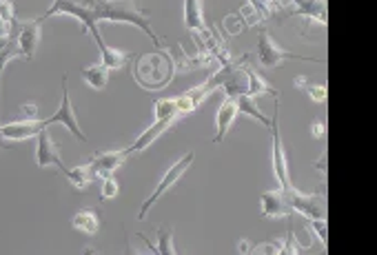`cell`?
Masks as SVG:
<instances>
[{"mask_svg": "<svg viewBox=\"0 0 377 255\" xmlns=\"http://www.w3.org/2000/svg\"><path fill=\"white\" fill-rule=\"evenodd\" d=\"M174 71H176L174 58L169 54H162V52L140 56L133 65L136 83L149 91H158V89L167 87L171 83V78H174Z\"/></svg>", "mask_w": 377, "mask_h": 255, "instance_id": "cell-1", "label": "cell"}, {"mask_svg": "<svg viewBox=\"0 0 377 255\" xmlns=\"http://www.w3.org/2000/svg\"><path fill=\"white\" fill-rule=\"evenodd\" d=\"M93 13H96L98 23H129L133 27H140L145 34L153 40L155 47H162V40L155 36V31L151 29L147 13L140 11L133 3L129 0H100V3L93 7Z\"/></svg>", "mask_w": 377, "mask_h": 255, "instance_id": "cell-2", "label": "cell"}, {"mask_svg": "<svg viewBox=\"0 0 377 255\" xmlns=\"http://www.w3.org/2000/svg\"><path fill=\"white\" fill-rule=\"evenodd\" d=\"M191 162H193V151H188V153L182 158V160H178L174 167H171V169L164 173V178L160 180V184L153 189V194L145 200V204H143V206H140V211H138V220H145V218H147V213H149L151 206H153L155 202H158V198H160V196H164L167 191H169L171 186H174V184L182 178L184 171H186L188 167H191Z\"/></svg>", "mask_w": 377, "mask_h": 255, "instance_id": "cell-3", "label": "cell"}, {"mask_svg": "<svg viewBox=\"0 0 377 255\" xmlns=\"http://www.w3.org/2000/svg\"><path fill=\"white\" fill-rule=\"evenodd\" d=\"M52 124H62L65 129H69L78 140L87 142V136L80 131V124H78V118L73 114V105H71V95H69V87H67V76H62V100L58 111L44 120V126H52Z\"/></svg>", "mask_w": 377, "mask_h": 255, "instance_id": "cell-4", "label": "cell"}, {"mask_svg": "<svg viewBox=\"0 0 377 255\" xmlns=\"http://www.w3.org/2000/svg\"><path fill=\"white\" fill-rule=\"evenodd\" d=\"M285 194H287V200H289L293 211L302 213L309 220H324L326 218V200L322 196H304L300 191H295L293 186L289 191H285Z\"/></svg>", "mask_w": 377, "mask_h": 255, "instance_id": "cell-5", "label": "cell"}, {"mask_svg": "<svg viewBox=\"0 0 377 255\" xmlns=\"http://www.w3.org/2000/svg\"><path fill=\"white\" fill-rule=\"evenodd\" d=\"M289 58H295V60H311V58H304V56H297V54H291V52H285L280 49L275 45V40L266 34V31H260V40H258V60L262 67H277L282 60H289ZM318 62V60H316Z\"/></svg>", "mask_w": 377, "mask_h": 255, "instance_id": "cell-6", "label": "cell"}, {"mask_svg": "<svg viewBox=\"0 0 377 255\" xmlns=\"http://www.w3.org/2000/svg\"><path fill=\"white\" fill-rule=\"evenodd\" d=\"M36 162H38L40 169H44V167H56L62 175H67V171H69L67 165H62L60 155H58V149H56L54 140H52V136H49V131H47V129H42V131L38 134V142H36Z\"/></svg>", "mask_w": 377, "mask_h": 255, "instance_id": "cell-7", "label": "cell"}, {"mask_svg": "<svg viewBox=\"0 0 377 255\" xmlns=\"http://www.w3.org/2000/svg\"><path fill=\"white\" fill-rule=\"evenodd\" d=\"M271 131H273V171L277 175V182H280L282 191H289L291 189V182H289V160H287V151H285V145H282V138H280L277 114L273 116Z\"/></svg>", "mask_w": 377, "mask_h": 255, "instance_id": "cell-8", "label": "cell"}, {"mask_svg": "<svg viewBox=\"0 0 377 255\" xmlns=\"http://www.w3.org/2000/svg\"><path fill=\"white\" fill-rule=\"evenodd\" d=\"M47 129L44 120H18V122H7L0 124V136L9 142H18V140H29V138H38V134Z\"/></svg>", "mask_w": 377, "mask_h": 255, "instance_id": "cell-9", "label": "cell"}, {"mask_svg": "<svg viewBox=\"0 0 377 255\" xmlns=\"http://www.w3.org/2000/svg\"><path fill=\"white\" fill-rule=\"evenodd\" d=\"M127 149H122V151H104V153H98V155H93V160L89 162L91 171L96 178L104 180V178H112L114 171L127 160Z\"/></svg>", "mask_w": 377, "mask_h": 255, "instance_id": "cell-10", "label": "cell"}, {"mask_svg": "<svg viewBox=\"0 0 377 255\" xmlns=\"http://www.w3.org/2000/svg\"><path fill=\"white\" fill-rule=\"evenodd\" d=\"M238 100L235 98H225V102L220 105V109H217V116H215V124H217V134H215V138H213V145H220V142L225 140V136L229 134V129H231V124H233V120L238 118Z\"/></svg>", "mask_w": 377, "mask_h": 255, "instance_id": "cell-11", "label": "cell"}, {"mask_svg": "<svg viewBox=\"0 0 377 255\" xmlns=\"http://www.w3.org/2000/svg\"><path fill=\"white\" fill-rule=\"evenodd\" d=\"M40 23L42 20H34V23H20V31H18V49H20V58L31 60L36 54V47L40 40Z\"/></svg>", "mask_w": 377, "mask_h": 255, "instance_id": "cell-12", "label": "cell"}, {"mask_svg": "<svg viewBox=\"0 0 377 255\" xmlns=\"http://www.w3.org/2000/svg\"><path fill=\"white\" fill-rule=\"evenodd\" d=\"M291 204L287 200L285 191H266L262 194V213L264 215H273V218H285L291 215Z\"/></svg>", "mask_w": 377, "mask_h": 255, "instance_id": "cell-13", "label": "cell"}, {"mask_svg": "<svg viewBox=\"0 0 377 255\" xmlns=\"http://www.w3.org/2000/svg\"><path fill=\"white\" fill-rule=\"evenodd\" d=\"M176 122V118H164V120H155L151 126H149V129L143 134V136H140L136 142H133V145L131 147H127V153L131 155V153H136V151H143V149H147L149 145H151V142L155 140V138H158L160 134H164L167 129H169V126L171 124H174Z\"/></svg>", "mask_w": 377, "mask_h": 255, "instance_id": "cell-14", "label": "cell"}, {"mask_svg": "<svg viewBox=\"0 0 377 255\" xmlns=\"http://www.w3.org/2000/svg\"><path fill=\"white\" fill-rule=\"evenodd\" d=\"M184 25H186L188 31H200V34H207L202 0H184Z\"/></svg>", "mask_w": 377, "mask_h": 255, "instance_id": "cell-15", "label": "cell"}, {"mask_svg": "<svg viewBox=\"0 0 377 255\" xmlns=\"http://www.w3.org/2000/svg\"><path fill=\"white\" fill-rule=\"evenodd\" d=\"M297 7L291 11V16H309L320 23H326V0H291Z\"/></svg>", "mask_w": 377, "mask_h": 255, "instance_id": "cell-16", "label": "cell"}, {"mask_svg": "<svg viewBox=\"0 0 377 255\" xmlns=\"http://www.w3.org/2000/svg\"><path fill=\"white\" fill-rule=\"evenodd\" d=\"M71 225H73V229H78L85 235H96L100 229V218L93 209H85V211H78L71 218Z\"/></svg>", "mask_w": 377, "mask_h": 255, "instance_id": "cell-17", "label": "cell"}, {"mask_svg": "<svg viewBox=\"0 0 377 255\" xmlns=\"http://www.w3.org/2000/svg\"><path fill=\"white\" fill-rule=\"evenodd\" d=\"M83 78H85V83H87L91 89L100 91V89H104L107 83H109V69L102 65V62H100V65H91V67L83 69Z\"/></svg>", "mask_w": 377, "mask_h": 255, "instance_id": "cell-18", "label": "cell"}, {"mask_svg": "<svg viewBox=\"0 0 377 255\" xmlns=\"http://www.w3.org/2000/svg\"><path fill=\"white\" fill-rule=\"evenodd\" d=\"M65 178L76 186V189H89V184L93 182V171H91V167L89 165H78V167H71L69 171H67V175Z\"/></svg>", "mask_w": 377, "mask_h": 255, "instance_id": "cell-19", "label": "cell"}, {"mask_svg": "<svg viewBox=\"0 0 377 255\" xmlns=\"http://www.w3.org/2000/svg\"><path fill=\"white\" fill-rule=\"evenodd\" d=\"M246 76H249V95L251 98H256V95H269V93L277 95L280 93L277 89H273L269 83H266L256 69H246Z\"/></svg>", "mask_w": 377, "mask_h": 255, "instance_id": "cell-20", "label": "cell"}, {"mask_svg": "<svg viewBox=\"0 0 377 255\" xmlns=\"http://www.w3.org/2000/svg\"><path fill=\"white\" fill-rule=\"evenodd\" d=\"M100 58H102V65L107 69H122L124 65H127L129 60V54L122 52V49H116V47H104V49L100 52Z\"/></svg>", "mask_w": 377, "mask_h": 255, "instance_id": "cell-21", "label": "cell"}, {"mask_svg": "<svg viewBox=\"0 0 377 255\" xmlns=\"http://www.w3.org/2000/svg\"><path fill=\"white\" fill-rule=\"evenodd\" d=\"M238 109L242 111L244 116H249V118H256L258 122L266 124V126H269V129H271V124H273V122H271L269 118H266V116L262 114V111L258 109V105L253 102V98H251L249 93H244V95H240V98H238Z\"/></svg>", "mask_w": 377, "mask_h": 255, "instance_id": "cell-22", "label": "cell"}, {"mask_svg": "<svg viewBox=\"0 0 377 255\" xmlns=\"http://www.w3.org/2000/svg\"><path fill=\"white\" fill-rule=\"evenodd\" d=\"M155 109V120H164V118H180V111H178V100L176 98H160L155 100L153 105Z\"/></svg>", "mask_w": 377, "mask_h": 255, "instance_id": "cell-23", "label": "cell"}, {"mask_svg": "<svg viewBox=\"0 0 377 255\" xmlns=\"http://www.w3.org/2000/svg\"><path fill=\"white\" fill-rule=\"evenodd\" d=\"M249 255H287V249L277 242H264V244L256 247Z\"/></svg>", "mask_w": 377, "mask_h": 255, "instance_id": "cell-24", "label": "cell"}, {"mask_svg": "<svg viewBox=\"0 0 377 255\" xmlns=\"http://www.w3.org/2000/svg\"><path fill=\"white\" fill-rule=\"evenodd\" d=\"M0 18H3L7 25L18 23V20H16V5H13V0H3V3H0Z\"/></svg>", "mask_w": 377, "mask_h": 255, "instance_id": "cell-25", "label": "cell"}, {"mask_svg": "<svg viewBox=\"0 0 377 255\" xmlns=\"http://www.w3.org/2000/svg\"><path fill=\"white\" fill-rule=\"evenodd\" d=\"M158 255H176L174 253V244H171V231H160L158 237Z\"/></svg>", "mask_w": 377, "mask_h": 255, "instance_id": "cell-26", "label": "cell"}, {"mask_svg": "<svg viewBox=\"0 0 377 255\" xmlns=\"http://www.w3.org/2000/svg\"><path fill=\"white\" fill-rule=\"evenodd\" d=\"M118 194H120V186H118L114 175H112V178H104L102 180V198L104 200H114Z\"/></svg>", "mask_w": 377, "mask_h": 255, "instance_id": "cell-27", "label": "cell"}, {"mask_svg": "<svg viewBox=\"0 0 377 255\" xmlns=\"http://www.w3.org/2000/svg\"><path fill=\"white\" fill-rule=\"evenodd\" d=\"M20 120H38V107L34 102H25L20 107Z\"/></svg>", "mask_w": 377, "mask_h": 255, "instance_id": "cell-28", "label": "cell"}, {"mask_svg": "<svg viewBox=\"0 0 377 255\" xmlns=\"http://www.w3.org/2000/svg\"><path fill=\"white\" fill-rule=\"evenodd\" d=\"M306 93H311V98L318 102L326 100V87H322V85H306Z\"/></svg>", "mask_w": 377, "mask_h": 255, "instance_id": "cell-29", "label": "cell"}, {"mask_svg": "<svg viewBox=\"0 0 377 255\" xmlns=\"http://www.w3.org/2000/svg\"><path fill=\"white\" fill-rule=\"evenodd\" d=\"M311 227L316 229V233H318V237H320V242L326 244V220H313Z\"/></svg>", "mask_w": 377, "mask_h": 255, "instance_id": "cell-30", "label": "cell"}, {"mask_svg": "<svg viewBox=\"0 0 377 255\" xmlns=\"http://www.w3.org/2000/svg\"><path fill=\"white\" fill-rule=\"evenodd\" d=\"M285 249H287V255H300V253H297L295 240H293V231H289V237H287V244H285Z\"/></svg>", "mask_w": 377, "mask_h": 255, "instance_id": "cell-31", "label": "cell"}, {"mask_svg": "<svg viewBox=\"0 0 377 255\" xmlns=\"http://www.w3.org/2000/svg\"><path fill=\"white\" fill-rule=\"evenodd\" d=\"M73 3H78V5H85V7H96L98 3H100V0H73Z\"/></svg>", "mask_w": 377, "mask_h": 255, "instance_id": "cell-32", "label": "cell"}, {"mask_svg": "<svg viewBox=\"0 0 377 255\" xmlns=\"http://www.w3.org/2000/svg\"><path fill=\"white\" fill-rule=\"evenodd\" d=\"M322 134H324V126H322V122H316V124H313V136L322 138Z\"/></svg>", "mask_w": 377, "mask_h": 255, "instance_id": "cell-33", "label": "cell"}, {"mask_svg": "<svg viewBox=\"0 0 377 255\" xmlns=\"http://www.w3.org/2000/svg\"><path fill=\"white\" fill-rule=\"evenodd\" d=\"M238 247H240V251H242V255H249V253H251V251H249L251 247H249V242H246V240H242V242H240Z\"/></svg>", "mask_w": 377, "mask_h": 255, "instance_id": "cell-34", "label": "cell"}, {"mask_svg": "<svg viewBox=\"0 0 377 255\" xmlns=\"http://www.w3.org/2000/svg\"><path fill=\"white\" fill-rule=\"evenodd\" d=\"M80 255H98V251H96V249H93V247H85Z\"/></svg>", "mask_w": 377, "mask_h": 255, "instance_id": "cell-35", "label": "cell"}, {"mask_svg": "<svg viewBox=\"0 0 377 255\" xmlns=\"http://www.w3.org/2000/svg\"><path fill=\"white\" fill-rule=\"evenodd\" d=\"M11 147V142L9 140H5L3 136H0V149H9Z\"/></svg>", "mask_w": 377, "mask_h": 255, "instance_id": "cell-36", "label": "cell"}]
</instances>
